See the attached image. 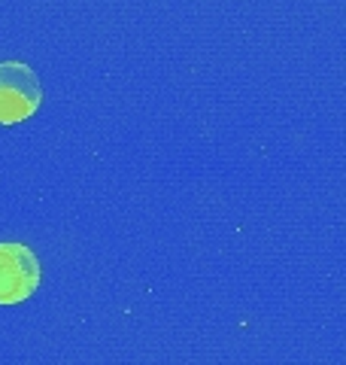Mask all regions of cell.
<instances>
[{"mask_svg": "<svg viewBox=\"0 0 346 365\" xmlns=\"http://www.w3.org/2000/svg\"><path fill=\"white\" fill-rule=\"evenodd\" d=\"M43 86L25 61H0V125H19L37 113Z\"/></svg>", "mask_w": 346, "mask_h": 365, "instance_id": "1", "label": "cell"}, {"mask_svg": "<svg viewBox=\"0 0 346 365\" xmlns=\"http://www.w3.org/2000/svg\"><path fill=\"white\" fill-rule=\"evenodd\" d=\"M40 287V259L28 244H0V304L28 302Z\"/></svg>", "mask_w": 346, "mask_h": 365, "instance_id": "2", "label": "cell"}]
</instances>
